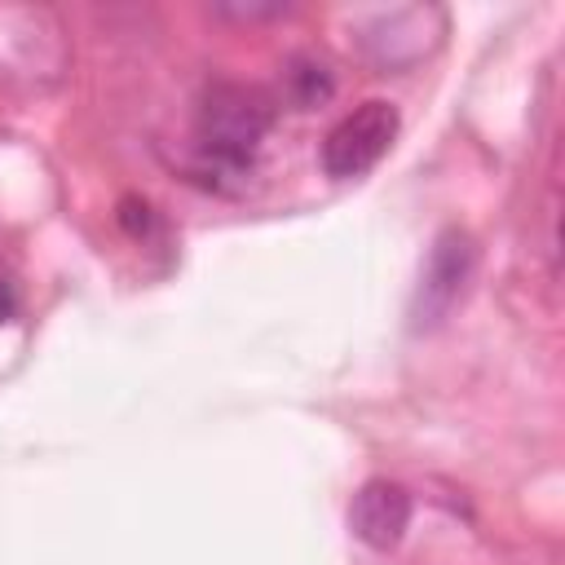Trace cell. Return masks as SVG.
Segmentation results:
<instances>
[{
    "label": "cell",
    "mask_w": 565,
    "mask_h": 565,
    "mask_svg": "<svg viewBox=\"0 0 565 565\" xmlns=\"http://www.w3.org/2000/svg\"><path fill=\"white\" fill-rule=\"evenodd\" d=\"M274 128V102L252 84H212L194 110V141L203 168L243 177Z\"/></svg>",
    "instance_id": "obj_1"
},
{
    "label": "cell",
    "mask_w": 565,
    "mask_h": 565,
    "mask_svg": "<svg viewBox=\"0 0 565 565\" xmlns=\"http://www.w3.org/2000/svg\"><path fill=\"white\" fill-rule=\"evenodd\" d=\"M393 137H397V110L388 102H362L322 137V172L331 181H353L388 154Z\"/></svg>",
    "instance_id": "obj_2"
},
{
    "label": "cell",
    "mask_w": 565,
    "mask_h": 565,
    "mask_svg": "<svg viewBox=\"0 0 565 565\" xmlns=\"http://www.w3.org/2000/svg\"><path fill=\"white\" fill-rule=\"evenodd\" d=\"M468 278H472V238L463 230H441L415 287V309H411L415 327H437L459 305Z\"/></svg>",
    "instance_id": "obj_3"
},
{
    "label": "cell",
    "mask_w": 565,
    "mask_h": 565,
    "mask_svg": "<svg viewBox=\"0 0 565 565\" xmlns=\"http://www.w3.org/2000/svg\"><path fill=\"white\" fill-rule=\"evenodd\" d=\"M406 525H411V494L397 481L375 477L349 503V530H353V539L366 543V547H375V552L397 547L402 534H406Z\"/></svg>",
    "instance_id": "obj_4"
},
{
    "label": "cell",
    "mask_w": 565,
    "mask_h": 565,
    "mask_svg": "<svg viewBox=\"0 0 565 565\" xmlns=\"http://www.w3.org/2000/svg\"><path fill=\"white\" fill-rule=\"evenodd\" d=\"M331 93H335V75H331V66H327L318 53H296V57H287V66H282V97H287L296 110H313V106H322Z\"/></svg>",
    "instance_id": "obj_5"
},
{
    "label": "cell",
    "mask_w": 565,
    "mask_h": 565,
    "mask_svg": "<svg viewBox=\"0 0 565 565\" xmlns=\"http://www.w3.org/2000/svg\"><path fill=\"white\" fill-rule=\"evenodd\" d=\"M119 225L132 234V238H141V234H150V225H154V212H150V203L146 199H137V194H128V199H119Z\"/></svg>",
    "instance_id": "obj_6"
},
{
    "label": "cell",
    "mask_w": 565,
    "mask_h": 565,
    "mask_svg": "<svg viewBox=\"0 0 565 565\" xmlns=\"http://www.w3.org/2000/svg\"><path fill=\"white\" fill-rule=\"evenodd\" d=\"M216 13L247 22V18H278V13H287V4H278V0L274 4H216Z\"/></svg>",
    "instance_id": "obj_7"
},
{
    "label": "cell",
    "mask_w": 565,
    "mask_h": 565,
    "mask_svg": "<svg viewBox=\"0 0 565 565\" xmlns=\"http://www.w3.org/2000/svg\"><path fill=\"white\" fill-rule=\"evenodd\" d=\"M13 309H18V296H13V287L0 278V327L13 318Z\"/></svg>",
    "instance_id": "obj_8"
}]
</instances>
